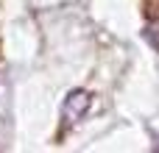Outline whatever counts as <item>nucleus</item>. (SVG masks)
<instances>
[{
  "instance_id": "obj_1",
  "label": "nucleus",
  "mask_w": 159,
  "mask_h": 153,
  "mask_svg": "<svg viewBox=\"0 0 159 153\" xmlns=\"http://www.w3.org/2000/svg\"><path fill=\"white\" fill-rule=\"evenodd\" d=\"M89 106H92V95H89L87 89H73V92L64 98V103H61L64 128H70V125H75L78 120H84L87 111H89Z\"/></svg>"
}]
</instances>
